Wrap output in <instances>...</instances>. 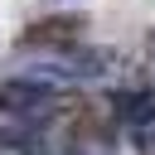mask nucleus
Masks as SVG:
<instances>
[{
  "label": "nucleus",
  "instance_id": "nucleus-2",
  "mask_svg": "<svg viewBox=\"0 0 155 155\" xmlns=\"http://www.w3.org/2000/svg\"><path fill=\"white\" fill-rule=\"evenodd\" d=\"M53 97L48 82L19 73V78H5L0 82V116H39V107Z\"/></svg>",
  "mask_w": 155,
  "mask_h": 155
},
{
  "label": "nucleus",
  "instance_id": "nucleus-3",
  "mask_svg": "<svg viewBox=\"0 0 155 155\" xmlns=\"http://www.w3.org/2000/svg\"><path fill=\"white\" fill-rule=\"evenodd\" d=\"M111 111H116V121H126L131 131H150V126H155V92H145V87H121V92H111Z\"/></svg>",
  "mask_w": 155,
  "mask_h": 155
},
{
  "label": "nucleus",
  "instance_id": "nucleus-5",
  "mask_svg": "<svg viewBox=\"0 0 155 155\" xmlns=\"http://www.w3.org/2000/svg\"><path fill=\"white\" fill-rule=\"evenodd\" d=\"M136 145H140V155H155V131H136Z\"/></svg>",
  "mask_w": 155,
  "mask_h": 155
},
{
  "label": "nucleus",
  "instance_id": "nucleus-4",
  "mask_svg": "<svg viewBox=\"0 0 155 155\" xmlns=\"http://www.w3.org/2000/svg\"><path fill=\"white\" fill-rule=\"evenodd\" d=\"M58 68H63L73 82H78V78H102V73L116 68V48H87V44H78Z\"/></svg>",
  "mask_w": 155,
  "mask_h": 155
},
{
  "label": "nucleus",
  "instance_id": "nucleus-1",
  "mask_svg": "<svg viewBox=\"0 0 155 155\" xmlns=\"http://www.w3.org/2000/svg\"><path fill=\"white\" fill-rule=\"evenodd\" d=\"M82 29H87V15H82V10H63V15L34 19L15 44H19V48H78V44H82Z\"/></svg>",
  "mask_w": 155,
  "mask_h": 155
},
{
  "label": "nucleus",
  "instance_id": "nucleus-6",
  "mask_svg": "<svg viewBox=\"0 0 155 155\" xmlns=\"http://www.w3.org/2000/svg\"><path fill=\"white\" fill-rule=\"evenodd\" d=\"M150 53H155V34H150Z\"/></svg>",
  "mask_w": 155,
  "mask_h": 155
}]
</instances>
